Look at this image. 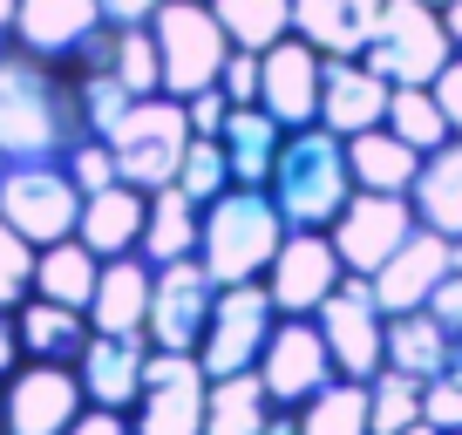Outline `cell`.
Instances as JSON below:
<instances>
[{
    "label": "cell",
    "instance_id": "1",
    "mask_svg": "<svg viewBox=\"0 0 462 435\" xmlns=\"http://www.w3.org/2000/svg\"><path fill=\"white\" fill-rule=\"evenodd\" d=\"M82 136L96 130H88L75 69L7 42L0 48V150H7V163H69Z\"/></svg>",
    "mask_w": 462,
    "mask_h": 435
},
{
    "label": "cell",
    "instance_id": "2",
    "mask_svg": "<svg viewBox=\"0 0 462 435\" xmlns=\"http://www.w3.org/2000/svg\"><path fill=\"white\" fill-rule=\"evenodd\" d=\"M286 232H333V218L354 198V163H346V136H333L327 123H306V130H286L279 143V163L265 177Z\"/></svg>",
    "mask_w": 462,
    "mask_h": 435
},
{
    "label": "cell",
    "instance_id": "3",
    "mask_svg": "<svg viewBox=\"0 0 462 435\" xmlns=\"http://www.w3.org/2000/svg\"><path fill=\"white\" fill-rule=\"evenodd\" d=\"M286 245V218H279L265 184H231L204 204V232H198V259L211 265L217 286L238 279H265L273 252Z\"/></svg>",
    "mask_w": 462,
    "mask_h": 435
},
{
    "label": "cell",
    "instance_id": "4",
    "mask_svg": "<svg viewBox=\"0 0 462 435\" xmlns=\"http://www.w3.org/2000/svg\"><path fill=\"white\" fill-rule=\"evenodd\" d=\"M109 150H116V177L136 190H157V184H177V163L190 150V116H184V96L157 88V96H136L123 109V123L109 130Z\"/></svg>",
    "mask_w": 462,
    "mask_h": 435
},
{
    "label": "cell",
    "instance_id": "5",
    "mask_svg": "<svg viewBox=\"0 0 462 435\" xmlns=\"http://www.w3.org/2000/svg\"><path fill=\"white\" fill-rule=\"evenodd\" d=\"M456 55V34H448L442 7L435 0H388L374 21V34L361 42V61L374 75H388L394 88L402 82H435Z\"/></svg>",
    "mask_w": 462,
    "mask_h": 435
},
{
    "label": "cell",
    "instance_id": "6",
    "mask_svg": "<svg viewBox=\"0 0 462 435\" xmlns=\"http://www.w3.org/2000/svg\"><path fill=\"white\" fill-rule=\"evenodd\" d=\"M150 34H157V55H163V88L171 96H198L225 75L231 61V34L225 21L211 14V0H163L150 14Z\"/></svg>",
    "mask_w": 462,
    "mask_h": 435
},
{
    "label": "cell",
    "instance_id": "7",
    "mask_svg": "<svg viewBox=\"0 0 462 435\" xmlns=\"http://www.w3.org/2000/svg\"><path fill=\"white\" fill-rule=\"evenodd\" d=\"M204 394H211V375L198 354L150 347L143 388L130 402V435H204Z\"/></svg>",
    "mask_w": 462,
    "mask_h": 435
},
{
    "label": "cell",
    "instance_id": "8",
    "mask_svg": "<svg viewBox=\"0 0 462 435\" xmlns=\"http://www.w3.org/2000/svg\"><path fill=\"white\" fill-rule=\"evenodd\" d=\"M319 334H327L333 347V367L354 381H374L381 367H388V313H381L374 286H367V273H346L340 286L319 300Z\"/></svg>",
    "mask_w": 462,
    "mask_h": 435
},
{
    "label": "cell",
    "instance_id": "9",
    "mask_svg": "<svg viewBox=\"0 0 462 435\" xmlns=\"http://www.w3.org/2000/svg\"><path fill=\"white\" fill-rule=\"evenodd\" d=\"M0 218L34 245L75 238L82 218V184L69 177V163H7L0 171Z\"/></svg>",
    "mask_w": 462,
    "mask_h": 435
},
{
    "label": "cell",
    "instance_id": "10",
    "mask_svg": "<svg viewBox=\"0 0 462 435\" xmlns=\"http://www.w3.org/2000/svg\"><path fill=\"white\" fill-rule=\"evenodd\" d=\"M279 327V306L265 292V279H238V286H217V306H211V327L198 340V361L204 375H238V367H259L265 340Z\"/></svg>",
    "mask_w": 462,
    "mask_h": 435
},
{
    "label": "cell",
    "instance_id": "11",
    "mask_svg": "<svg viewBox=\"0 0 462 435\" xmlns=\"http://www.w3.org/2000/svg\"><path fill=\"white\" fill-rule=\"evenodd\" d=\"M415 225H421V211H415L408 190H354L346 211L333 218V245H340L346 273H367V279H374L381 265L415 238Z\"/></svg>",
    "mask_w": 462,
    "mask_h": 435
},
{
    "label": "cell",
    "instance_id": "12",
    "mask_svg": "<svg viewBox=\"0 0 462 435\" xmlns=\"http://www.w3.org/2000/svg\"><path fill=\"white\" fill-rule=\"evenodd\" d=\"M211 306H217V279H211V265H204L198 252H190V259L157 265V286H150V319H143L150 347L198 354L204 327H211Z\"/></svg>",
    "mask_w": 462,
    "mask_h": 435
},
{
    "label": "cell",
    "instance_id": "13",
    "mask_svg": "<svg viewBox=\"0 0 462 435\" xmlns=\"http://www.w3.org/2000/svg\"><path fill=\"white\" fill-rule=\"evenodd\" d=\"M0 408H7V435H61L88 408V394L69 361H21L0 381Z\"/></svg>",
    "mask_w": 462,
    "mask_h": 435
},
{
    "label": "cell",
    "instance_id": "14",
    "mask_svg": "<svg viewBox=\"0 0 462 435\" xmlns=\"http://www.w3.org/2000/svg\"><path fill=\"white\" fill-rule=\"evenodd\" d=\"M333 375H340V367H333V347H327V334H319V319L313 313H279L273 340H265V354H259L265 394H273L279 408H300L306 394L327 388Z\"/></svg>",
    "mask_w": 462,
    "mask_h": 435
},
{
    "label": "cell",
    "instance_id": "15",
    "mask_svg": "<svg viewBox=\"0 0 462 435\" xmlns=\"http://www.w3.org/2000/svg\"><path fill=\"white\" fill-rule=\"evenodd\" d=\"M102 34H109L102 0H14V34H7V42L28 48V55H42V61L75 69Z\"/></svg>",
    "mask_w": 462,
    "mask_h": 435
},
{
    "label": "cell",
    "instance_id": "16",
    "mask_svg": "<svg viewBox=\"0 0 462 435\" xmlns=\"http://www.w3.org/2000/svg\"><path fill=\"white\" fill-rule=\"evenodd\" d=\"M340 279H346V259L333 245V232H286V245L265 265V292H273L279 313H319V300Z\"/></svg>",
    "mask_w": 462,
    "mask_h": 435
},
{
    "label": "cell",
    "instance_id": "17",
    "mask_svg": "<svg viewBox=\"0 0 462 435\" xmlns=\"http://www.w3.org/2000/svg\"><path fill=\"white\" fill-rule=\"evenodd\" d=\"M319 48L306 34H286L259 55V109H273L286 130H306L319 123Z\"/></svg>",
    "mask_w": 462,
    "mask_h": 435
},
{
    "label": "cell",
    "instance_id": "18",
    "mask_svg": "<svg viewBox=\"0 0 462 435\" xmlns=\"http://www.w3.org/2000/svg\"><path fill=\"white\" fill-rule=\"evenodd\" d=\"M388 96L394 82L374 75L361 55H327L319 61V123L333 136H361L374 123H388Z\"/></svg>",
    "mask_w": 462,
    "mask_h": 435
},
{
    "label": "cell",
    "instance_id": "19",
    "mask_svg": "<svg viewBox=\"0 0 462 435\" xmlns=\"http://www.w3.org/2000/svg\"><path fill=\"white\" fill-rule=\"evenodd\" d=\"M448 273H456V238H442L435 225H415V238H408L367 286H374L381 313H408V306H429V292L442 286Z\"/></svg>",
    "mask_w": 462,
    "mask_h": 435
},
{
    "label": "cell",
    "instance_id": "20",
    "mask_svg": "<svg viewBox=\"0 0 462 435\" xmlns=\"http://www.w3.org/2000/svg\"><path fill=\"white\" fill-rule=\"evenodd\" d=\"M150 367V334H88V347L75 354V375H82V394L96 408H130L136 388H143Z\"/></svg>",
    "mask_w": 462,
    "mask_h": 435
},
{
    "label": "cell",
    "instance_id": "21",
    "mask_svg": "<svg viewBox=\"0 0 462 435\" xmlns=\"http://www.w3.org/2000/svg\"><path fill=\"white\" fill-rule=\"evenodd\" d=\"M143 218H150V190L136 184H102L82 198V218H75V238H82L96 259H123V252L143 245Z\"/></svg>",
    "mask_w": 462,
    "mask_h": 435
},
{
    "label": "cell",
    "instance_id": "22",
    "mask_svg": "<svg viewBox=\"0 0 462 435\" xmlns=\"http://www.w3.org/2000/svg\"><path fill=\"white\" fill-rule=\"evenodd\" d=\"M150 286H157V265H150L143 252L102 259L96 300H88V327H102V334H143V319H150Z\"/></svg>",
    "mask_w": 462,
    "mask_h": 435
},
{
    "label": "cell",
    "instance_id": "23",
    "mask_svg": "<svg viewBox=\"0 0 462 435\" xmlns=\"http://www.w3.org/2000/svg\"><path fill=\"white\" fill-rule=\"evenodd\" d=\"M14 327H21V354L28 361H69L88 347V313L82 306H61V300H42V292H28V300L14 306Z\"/></svg>",
    "mask_w": 462,
    "mask_h": 435
},
{
    "label": "cell",
    "instance_id": "24",
    "mask_svg": "<svg viewBox=\"0 0 462 435\" xmlns=\"http://www.w3.org/2000/svg\"><path fill=\"white\" fill-rule=\"evenodd\" d=\"M388 0H292V34L319 48V55H361Z\"/></svg>",
    "mask_w": 462,
    "mask_h": 435
},
{
    "label": "cell",
    "instance_id": "25",
    "mask_svg": "<svg viewBox=\"0 0 462 435\" xmlns=\"http://www.w3.org/2000/svg\"><path fill=\"white\" fill-rule=\"evenodd\" d=\"M388 367H402V375H415V381L448 375V367H456V334H448L429 306L388 313Z\"/></svg>",
    "mask_w": 462,
    "mask_h": 435
},
{
    "label": "cell",
    "instance_id": "26",
    "mask_svg": "<svg viewBox=\"0 0 462 435\" xmlns=\"http://www.w3.org/2000/svg\"><path fill=\"white\" fill-rule=\"evenodd\" d=\"M279 415V402L265 394L259 367H238V375H217L204 394V435H265Z\"/></svg>",
    "mask_w": 462,
    "mask_h": 435
},
{
    "label": "cell",
    "instance_id": "27",
    "mask_svg": "<svg viewBox=\"0 0 462 435\" xmlns=\"http://www.w3.org/2000/svg\"><path fill=\"white\" fill-rule=\"evenodd\" d=\"M198 232H204V204L190 198L184 184H157L150 190V218H143V259L150 265H171V259H190L198 252Z\"/></svg>",
    "mask_w": 462,
    "mask_h": 435
},
{
    "label": "cell",
    "instance_id": "28",
    "mask_svg": "<svg viewBox=\"0 0 462 435\" xmlns=\"http://www.w3.org/2000/svg\"><path fill=\"white\" fill-rule=\"evenodd\" d=\"M217 143H225V157H231V184H265L273 163H279V143H286V123H279L273 109H259V102H245V109L225 116Z\"/></svg>",
    "mask_w": 462,
    "mask_h": 435
},
{
    "label": "cell",
    "instance_id": "29",
    "mask_svg": "<svg viewBox=\"0 0 462 435\" xmlns=\"http://www.w3.org/2000/svg\"><path fill=\"white\" fill-rule=\"evenodd\" d=\"M346 163H354V190H415L421 177V150L408 136H394L388 123L346 136Z\"/></svg>",
    "mask_w": 462,
    "mask_h": 435
},
{
    "label": "cell",
    "instance_id": "30",
    "mask_svg": "<svg viewBox=\"0 0 462 435\" xmlns=\"http://www.w3.org/2000/svg\"><path fill=\"white\" fill-rule=\"evenodd\" d=\"M408 198H415L421 225H435L442 238H456V245H462V136H448L442 150L421 157V177H415Z\"/></svg>",
    "mask_w": 462,
    "mask_h": 435
},
{
    "label": "cell",
    "instance_id": "31",
    "mask_svg": "<svg viewBox=\"0 0 462 435\" xmlns=\"http://www.w3.org/2000/svg\"><path fill=\"white\" fill-rule=\"evenodd\" d=\"M96 273L102 259L82 245V238H55V245H34V292L42 300H61V306H82L96 300Z\"/></svg>",
    "mask_w": 462,
    "mask_h": 435
},
{
    "label": "cell",
    "instance_id": "32",
    "mask_svg": "<svg viewBox=\"0 0 462 435\" xmlns=\"http://www.w3.org/2000/svg\"><path fill=\"white\" fill-rule=\"evenodd\" d=\"M292 421H300V435H374L367 429V381L333 375L327 388H313L292 408Z\"/></svg>",
    "mask_w": 462,
    "mask_h": 435
},
{
    "label": "cell",
    "instance_id": "33",
    "mask_svg": "<svg viewBox=\"0 0 462 435\" xmlns=\"http://www.w3.org/2000/svg\"><path fill=\"white\" fill-rule=\"evenodd\" d=\"M388 130L408 136L421 157L456 136V130H448V109L435 102V82H402V88H394V96H388Z\"/></svg>",
    "mask_w": 462,
    "mask_h": 435
},
{
    "label": "cell",
    "instance_id": "34",
    "mask_svg": "<svg viewBox=\"0 0 462 435\" xmlns=\"http://www.w3.org/2000/svg\"><path fill=\"white\" fill-rule=\"evenodd\" d=\"M211 14L225 21L231 48H252V55L292 34V0H211Z\"/></svg>",
    "mask_w": 462,
    "mask_h": 435
},
{
    "label": "cell",
    "instance_id": "35",
    "mask_svg": "<svg viewBox=\"0 0 462 435\" xmlns=\"http://www.w3.org/2000/svg\"><path fill=\"white\" fill-rule=\"evenodd\" d=\"M102 61H109V75L130 88V96H157L163 88V55H157V34L150 28H109Z\"/></svg>",
    "mask_w": 462,
    "mask_h": 435
},
{
    "label": "cell",
    "instance_id": "36",
    "mask_svg": "<svg viewBox=\"0 0 462 435\" xmlns=\"http://www.w3.org/2000/svg\"><path fill=\"white\" fill-rule=\"evenodd\" d=\"M408 421H421V381L402 367H381L367 381V429L374 435H402Z\"/></svg>",
    "mask_w": 462,
    "mask_h": 435
},
{
    "label": "cell",
    "instance_id": "37",
    "mask_svg": "<svg viewBox=\"0 0 462 435\" xmlns=\"http://www.w3.org/2000/svg\"><path fill=\"white\" fill-rule=\"evenodd\" d=\"M177 184H184L198 204H211L217 190H231V157H225V143H217V136H190L184 163H177Z\"/></svg>",
    "mask_w": 462,
    "mask_h": 435
},
{
    "label": "cell",
    "instance_id": "38",
    "mask_svg": "<svg viewBox=\"0 0 462 435\" xmlns=\"http://www.w3.org/2000/svg\"><path fill=\"white\" fill-rule=\"evenodd\" d=\"M34 292V238H21L0 218V306H21Z\"/></svg>",
    "mask_w": 462,
    "mask_h": 435
},
{
    "label": "cell",
    "instance_id": "39",
    "mask_svg": "<svg viewBox=\"0 0 462 435\" xmlns=\"http://www.w3.org/2000/svg\"><path fill=\"white\" fill-rule=\"evenodd\" d=\"M69 177L82 184V198H88V190H102V184H116V150H109V136H82V143L69 150Z\"/></svg>",
    "mask_w": 462,
    "mask_h": 435
},
{
    "label": "cell",
    "instance_id": "40",
    "mask_svg": "<svg viewBox=\"0 0 462 435\" xmlns=\"http://www.w3.org/2000/svg\"><path fill=\"white\" fill-rule=\"evenodd\" d=\"M421 415H429L435 429H462V381L456 375L421 381Z\"/></svg>",
    "mask_w": 462,
    "mask_h": 435
},
{
    "label": "cell",
    "instance_id": "41",
    "mask_svg": "<svg viewBox=\"0 0 462 435\" xmlns=\"http://www.w3.org/2000/svg\"><path fill=\"white\" fill-rule=\"evenodd\" d=\"M217 88L231 96V109L259 102V55H252V48H231V61H225V75H217Z\"/></svg>",
    "mask_w": 462,
    "mask_h": 435
},
{
    "label": "cell",
    "instance_id": "42",
    "mask_svg": "<svg viewBox=\"0 0 462 435\" xmlns=\"http://www.w3.org/2000/svg\"><path fill=\"white\" fill-rule=\"evenodd\" d=\"M184 116H190V136H217L225 116H231V96L211 82V88H198V96H184Z\"/></svg>",
    "mask_w": 462,
    "mask_h": 435
},
{
    "label": "cell",
    "instance_id": "43",
    "mask_svg": "<svg viewBox=\"0 0 462 435\" xmlns=\"http://www.w3.org/2000/svg\"><path fill=\"white\" fill-rule=\"evenodd\" d=\"M61 435H130V408H96V402H88Z\"/></svg>",
    "mask_w": 462,
    "mask_h": 435
},
{
    "label": "cell",
    "instance_id": "44",
    "mask_svg": "<svg viewBox=\"0 0 462 435\" xmlns=\"http://www.w3.org/2000/svg\"><path fill=\"white\" fill-rule=\"evenodd\" d=\"M435 102H442V109H448V130L462 136V48H456V55H448V69L435 75Z\"/></svg>",
    "mask_w": 462,
    "mask_h": 435
},
{
    "label": "cell",
    "instance_id": "45",
    "mask_svg": "<svg viewBox=\"0 0 462 435\" xmlns=\"http://www.w3.org/2000/svg\"><path fill=\"white\" fill-rule=\"evenodd\" d=\"M163 0H102V14H109V28H150V14H157Z\"/></svg>",
    "mask_w": 462,
    "mask_h": 435
},
{
    "label": "cell",
    "instance_id": "46",
    "mask_svg": "<svg viewBox=\"0 0 462 435\" xmlns=\"http://www.w3.org/2000/svg\"><path fill=\"white\" fill-rule=\"evenodd\" d=\"M21 361H28V354H21V327H14V306H0V381L14 375Z\"/></svg>",
    "mask_w": 462,
    "mask_h": 435
},
{
    "label": "cell",
    "instance_id": "47",
    "mask_svg": "<svg viewBox=\"0 0 462 435\" xmlns=\"http://www.w3.org/2000/svg\"><path fill=\"white\" fill-rule=\"evenodd\" d=\"M442 21H448V34H456V48H462V0H448V7H442Z\"/></svg>",
    "mask_w": 462,
    "mask_h": 435
},
{
    "label": "cell",
    "instance_id": "48",
    "mask_svg": "<svg viewBox=\"0 0 462 435\" xmlns=\"http://www.w3.org/2000/svg\"><path fill=\"white\" fill-rule=\"evenodd\" d=\"M265 435H300V421H292V408H279V415H273V429H265Z\"/></svg>",
    "mask_w": 462,
    "mask_h": 435
},
{
    "label": "cell",
    "instance_id": "49",
    "mask_svg": "<svg viewBox=\"0 0 462 435\" xmlns=\"http://www.w3.org/2000/svg\"><path fill=\"white\" fill-rule=\"evenodd\" d=\"M7 34H14V0H0V48H7Z\"/></svg>",
    "mask_w": 462,
    "mask_h": 435
},
{
    "label": "cell",
    "instance_id": "50",
    "mask_svg": "<svg viewBox=\"0 0 462 435\" xmlns=\"http://www.w3.org/2000/svg\"><path fill=\"white\" fill-rule=\"evenodd\" d=\"M402 435H442V429H435V421H429V415H421V421H408V429H402Z\"/></svg>",
    "mask_w": 462,
    "mask_h": 435
},
{
    "label": "cell",
    "instance_id": "51",
    "mask_svg": "<svg viewBox=\"0 0 462 435\" xmlns=\"http://www.w3.org/2000/svg\"><path fill=\"white\" fill-rule=\"evenodd\" d=\"M0 435H7V408H0Z\"/></svg>",
    "mask_w": 462,
    "mask_h": 435
},
{
    "label": "cell",
    "instance_id": "52",
    "mask_svg": "<svg viewBox=\"0 0 462 435\" xmlns=\"http://www.w3.org/2000/svg\"><path fill=\"white\" fill-rule=\"evenodd\" d=\"M0 171H7V150H0Z\"/></svg>",
    "mask_w": 462,
    "mask_h": 435
},
{
    "label": "cell",
    "instance_id": "53",
    "mask_svg": "<svg viewBox=\"0 0 462 435\" xmlns=\"http://www.w3.org/2000/svg\"><path fill=\"white\" fill-rule=\"evenodd\" d=\"M442 435H462V429H442Z\"/></svg>",
    "mask_w": 462,
    "mask_h": 435
},
{
    "label": "cell",
    "instance_id": "54",
    "mask_svg": "<svg viewBox=\"0 0 462 435\" xmlns=\"http://www.w3.org/2000/svg\"><path fill=\"white\" fill-rule=\"evenodd\" d=\"M435 7H448V0H435Z\"/></svg>",
    "mask_w": 462,
    "mask_h": 435
}]
</instances>
